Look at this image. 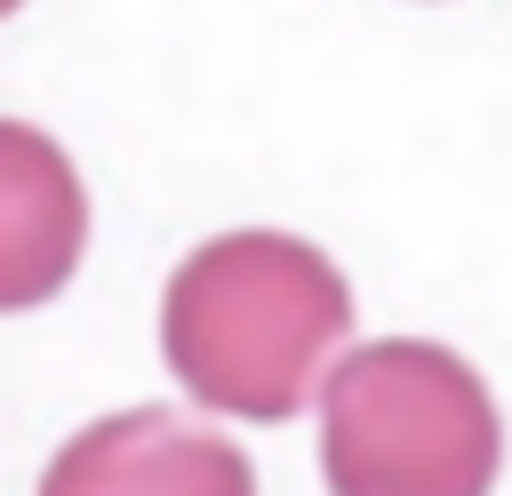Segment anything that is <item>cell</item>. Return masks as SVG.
I'll return each instance as SVG.
<instances>
[{"label":"cell","instance_id":"obj_1","mask_svg":"<svg viewBox=\"0 0 512 496\" xmlns=\"http://www.w3.org/2000/svg\"><path fill=\"white\" fill-rule=\"evenodd\" d=\"M352 336L344 272L296 232H216L200 240L160 296V352L176 384L248 424H288L336 344Z\"/></svg>","mask_w":512,"mask_h":496},{"label":"cell","instance_id":"obj_2","mask_svg":"<svg viewBox=\"0 0 512 496\" xmlns=\"http://www.w3.org/2000/svg\"><path fill=\"white\" fill-rule=\"evenodd\" d=\"M328 496H488L504 416L488 376L432 336H376L320 376Z\"/></svg>","mask_w":512,"mask_h":496},{"label":"cell","instance_id":"obj_3","mask_svg":"<svg viewBox=\"0 0 512 496\" xmlns=\"http://www.w3.org/2000/svg\"><path fill=\"white\" fill-rule=\"evenodd\" d=\"M40 496H256V472L224 432L168 408H128L72 432Z\"/></svg>","mask_w":512,"mask_h":496},{"label":"cell","instance_id":"obj_4","mask_svg":"<svg viewBox=\"0 0 512 496\" xmlns=\"http://www.w3.org/2000/svg\"><path fill=\"white\" fill-rule=\"evenodd\" d=\"M88 248V192L56 136L0 120V312L48 304Z\"/></svg>","mask_w":512,"mask_h":496},{"label":"cell","instance_id":"obj_5","mask_svg":"<svg viewBox=\"0 0 512 496\" xmlns=\"http://www.w3.org/2000/svg\"><path fill=\"white\" fill-rule=\"evenodd\" d=\"M16 8H24V0H0V16H16Z\"/></svg>","mask_w":512,"mask_h":496}]
</instances>
